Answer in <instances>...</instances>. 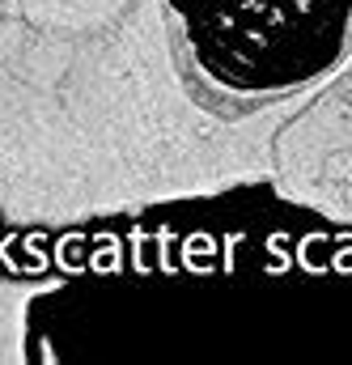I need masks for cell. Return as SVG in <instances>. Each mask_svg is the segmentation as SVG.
<instances>
[{
  "mask_svg": "<svg viewBox=\"0 0 352 365\" xmlns=\"http://www.w3.org/2000/svg\"><path fill=\"white\" fill-rule=\"evenodd\" d=\"M195 60L229 90H297L336 68L352 0H170Z\"/></svg>",
  "mask_w": 352,
  "mask_h": 365,
  "instance_id": "6da1fadb",
  "label": "cell"
}]
</instances>
